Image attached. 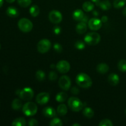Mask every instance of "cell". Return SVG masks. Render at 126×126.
I'll list each match as a JSON object with an SVG mask.
<instances>
[{"instance_id":"obj_1","label":"cell","mask_w":126,"mask_h":126,"mask_svg":"<svg viewBox=\"0 0 126 126\" xmlns=\"http://www.w3.org/2000/svg\"><path fill=\"white\" fill-rule=\"evenodd\" d=\"M76 82L79 87L84 89L89 88L92 85V79L88 75L84 73H81L77 75Z\"/></svg>"},{"instance_id":"obj_2","label":"cell","mask_w":126,"mask_h":126,"mask_svg":"<svg viewBox=\"0 0 126 126\" xmlns=\"http://www.w3.org/2000/svg\"><path fill=\"white\" fill-rule=\"evenodd\" d=\"M68 105L69 108L75 112L80 111L84 107V104L81 100L75 97H71L69 98Z\"/></svg>"},{"instance_id":"obj_3","label":"cell","mask_w":126,"mask_h":126,"mask_svg":"<svg viewBox=\"0 0 126 126\" xmlns=\"http://www.w3.org/2000/svg\"><path fill=\"white\" fill-rule=\"evenodd\" d=\"M38 111V107L34 102H28L22 107V111L27 116H33L35 115Z\"/></svg>"},{"instance_id":"obj_4","label":"cell","mask_w":126,"mask_h":126,"mask_svg":"<svg viewBox=\"0 0 126 126\" xmlns=\"http://www.w3.org/2000/svg\"><path fill=\"white\" fill-rule=\"evenodd\" d=\"M18 27L23 33H28L33 29V25L32 21L27 18H22L18 22Z\"/></svg>"},{"instance_id":"obj_5","label":"cell","mask_w":126,"mask_h":126,"mask_svg":"<svg viewBox=\"0 0 126 126\" xmlns=\"http://www.w3.org/2000/svg\"><path fill=\"white\" fill-rule=\"evenodd\" d=\"M100 40V35L96 32H91L87 33L84 38L85 43L91 46H95L98 44Z\"/></svg>"},{"instance_id":"obj_6","label":"cell","mask_w":126,"mask_h":126,"mask_svg":"<svg viewBox=\"0 0 126 126\" xmlns=\"http://www.w3.org/2000/svg\"><path fill=\"white\" fill-rule=\"evenodd\" d=\"M51 46V43L49 39H43L38 42L37 44V49L41 54H45L50 50Z\"/></svg>"},{"instance_id":"obj_7","label":"cell","mask_w":126,"mask_h":126,"mask_svg":"<svg viewBox=\"0 0 126 126\" xmlns=\"http://www.w3.org/2000/svg\"><path fill=\"white\" fill-rule=\"evenodd\" d=\"M18 95L21 99L25 101H29L33 98L34 96V91L30 87H25L22 90H20Z\"/></svg>"},{"instance_id":"obj_8","label":"cell","mask_w":126,"mask_h":126,"mask_svg":"<svg viewBox=\"0 0 126 126\" xmlns=\"http://www.w3.org/2000/svg\"><path fill=\"white\" fill-rule=\"evenodd\" d=\"M59 87L62 89L64 90V91H68L70 88L71 85V81L70 77H68L66 75L62 76L59 78Z\"/></svg>"},{"instance_id":"obj_9","label":"cell","mask_w":126,"mask_h":126,"mask_svg":"<svg viewBox=\"0 0 126 126\" xmlns=\"http://www.w3.org/2000/svg\"><path fill=\"white\" fill-rule=\"evenodd\" d=\"M49 18L52 23L58 24L62 22L63 17L60 11H57V10H53V11H50L49 13Z\"/></svg>"},{"instance_id":"obj_10","label":"cell","mask_w":126,"mask_h":126,"mask_svg":"<svg viewBox=\"0 0 126 126\" xmlns=\"http://www.w3.org/2000/svg\"><path fill=\"white\" fill-rule=\"evenodd\" d=\"M56 68L60 73H66L70 70V64L66 60H60L57 63Z\"/></svg>"},{"instance_id":"obj_11","label":"cell","mask_w":126,"mask_h":126,"mask_svg":"<svg viewBox=\"0 0 126 126\" xmlns=\"http://www.w3.org/2000/svg\"><path fill=\"white\" fill-rule=\"evenodd\" d=\"M102 26V22L99 18H92L88 21V27L91 30L94 31L98 30L101 28Z\"/></svg>"},{"instance_id":"obj_12","label":"cell","mask_w":126,"mask_h":126,"mask_svg":"<svg viewBox=\"0 0 126 126\" xmlns=\"http://www.w3.org/2000/svg\"><path fill=\"white\" fill-rule=\"evenodd\" d=\"M50 99V96H49V93L47 92H41L38 95L36 96V101L39 105H45L49 102Z\"/></svg>"},{"instance_id":"obj_13","label":"cell","mask_w":126,"mask_h":126,"mask_svg":"<svg viewBox=\"0 0 126 126\" xmlns=\"http://www.w3.org/2000/svg\"><path fill=\"white\" fill-rule=\"evenodd\" d=\"M43 114L46 118H52L56 116V111L51 107H46L43 110Z\"/></svg>"},{"instance_id":"obj_14","label":"cell","mask_w":126,"mask_h":126,"mask_svg":"<svg viewBox=\"0 0 126 126\" xmlns=\"http://www.w3.org/2000/svg\"><path fill=\"white\" fill-rule=\"evenodd\" d=\"M108 81L110 84L111 85V86H116L119 82V76L115 73L110 74L108 77Z\"/></svg>"},{"instance_id":"obj_15","label":"cell","mask_w":126,"mask_h":126,"mask_svg":"<svg viewBox=\"0 0 126 126\" xmlns=\"http://www.w3.org/2000/svg\"><path fill=\"white\" fill-rule=\"evenodd\" d=\"M6 14L9 17H11V18H16L19 16V11L16 7L11 6L7 9Z\"/></svg>"},{"instance_id":"obj_16","label":"cell","mask_w":126,"mask_h":126,"mask_svg":"<svg viewBox=\"0 0 126 126\" xmlns=\"http://www.w3.org/2000/svg\"><path fill=\"white\" fill-rule=\"evenodd\" d=\"M87 25L86 24V23L85 22H82L78 23L77 24L76 27V31L78 34H84V33H86V32L87 31Z\"/></svg>"},{"instance_id":"obj_17","label":"cell","mask_w":126,"mask_h":126,"mask_svg":"<svg viewBox=\"0 0 126 126\" xmlns=\"http://www.w3.org/2000/svg\"><path fill=\"white\" fill-rule=\"evenodd\" d=\"M84 16V14L81 9H76L73 12V18L76 21H81Z\"/></svg>"},{"instance_id":"obj_18","label":"cell","mask_w":126,"mask_h":126,"mask_svg":"<svg viewBox=\"0 0 126 126\" xmlns=\"http://www.w3.org/2000/svg\"><path fill=\"white\" fill-rule=\"evenodd\" d=\"M109 70V66L107 64L102 63L97 65V71L100 74H105Z\"/></svg>"},{"instance_id":"obj_19","label":"cell","mask_w":126,"mask_h":126,"mask_svg":"<svg viewBox=\"0 0 126 126\" xmlns=\"http://www.w3.org/2000/svg\"><path fill=\"white\" fill-rule=\"evenodd\" d=\"M97 5H98L101 9L103 11H108L111 7V4L108 0H104L103 1H100Z\"/></svg>"},{"instance_id":"obj_20","label":"cell","mask_w":126,"mask_h":126,"mask_svg":"<svg viewBox=\"0 0 126 126\" xmlns=\"http://www.w3.org/2000/svg\"><path fill=\"white\" fill-rule=\"evenodd\" d=\"M57 114L60 116H63L67 113L68 108L65 104H60L57 108Z\"/></svg>"},{"instance_id":"obj_21","label":"cell","mask_w":126,"mask_h":126,"mask_svg":"<svg viewBox=\"0 0 126 126\" xmlns=\"http://www.w3.org/2000/svg\"><path fill=\"white\" fill-rule=\"evenodd\" d=\"M94 8V4H93V2H91V1H86L82 4V9L86 12L93 11Z\"/></svg>"},{"instance_id":"obj_22","label":"cell","mask_w":126,"mask_h":126,"mask_svg":"<svg viewBox=\"0 0 126 126\" xmlns=\"http://www.w3.org/2000/svg\"><path fill=\"white\" fill-rule=\"evenodd\" d=\"M27 125V123L24 118H18L14 119L12 123V126H25Z\"/></svg>"},{"instance_id":"obj_23","label":"cell","mask_w":126,"mask_h":126,"mask_svg":"<svg viewBox=\"0 0 126 126\" xmlns=\"http://www.w3.org/2000/svg\"><path fill=\"white\" fill-rule=\"evenodd\" d=\"M29 12L32 17H36L39 14L40 9H39V7L37 5H33V6H32L30 7V9L29 10Z\"/></svg>"},{"instance_id":"obj_24","label":"cell","mask_w":126,"mask_h":126,"mask_svg":"<svg viewBox=\"0 0 126 126\" xmlns=\"http://www.w3.org/2000/svg\"><path fill=\"white\" fill-rule=\"evenodd\" d=\"M82 114H84L86 118H92L94 115V111L92 108H89V107H86L84 109L83 111H82Z\"/></svg>"},{"instance_id":"obj_25","label":"cell","mask_w":126,"mask_h":126,"mask_svg":"<svg viewBox=\"0 0 126 126\" xmlns=\"http://www.w3.org/2000/svg\"><path fill=\"white\" fill-rule=\"evenodd\" d=\"M68 95L65 92H61L60 93L56 95V100L58 102H60V103H63V102H65L67 99Z\"/></svg>"},{"instance_id":"obj_26","label":"cell","mask_w":126,"mask_h":126,"mask_svg":"<svg viewBox=\"0 0 126 126\" xmlns=\"http://www.w3.org/2000/svg\"><path fill=\"white\" fill-rule=\"evenodd\" d=\"M22 107V102L20 99L16 98L12 102V108L15 110H18Z\"/></svg>"},{"instance_id":"obj_27","label":"cell","mask_w":126,"mask_h":126,"mask_svg":"<svg viewBox=\"0 0 126 126\" xmlns=\"http://www.w3.org/2000/svg\"><path fill=\"white\" fill-rule=\"evenodd\" d=\"M126 0H114L113 2V6L116 9L122 8L125 6Z\"/></svg>"},{"instance_id":"obj_28","label":"cell","mask_w":126,"mask_h":126,"mask_svg":"<svg viewBox=\"0 0 126 126\" xmlns=\"http://www.w3.org/2000/svg\"><path fill=\"white\" fill-rule=\"evenodd\" d=\"M36 78L39 81H43L45 79L46 75L44 72L42 70H38L36 73Z\"/></svg>"},{"instance_id":"obj_29","label":"cell","mask_w":126,"mask_h":126,"mask_svg":"<svg viewBox=\"0 0 126 126\" xmlns=\"http://www.w3.org/2000/svg\"><path fill=\"white\" fill-rule=\"evenodd\" d=\"M50 126H62L63 125V123L61 119L58 118H54L51 120L49 123Z\"/></svg>"},{"instance_id":"obj_30","label":"cell","mask_w":126,"mask_h":126,"mask_svg":"<svg viewBox=\"0 0 126 126\" xmlns=\"http://www.w3.org/2000/svg\"><path fill=\"white\" fill-rule=\"evenodd\" d=\"M118 67L122 72H126V60H121L118 63Z\"/></svg>"},{"instance_id":"obj_31","label":"cell","mask_w":126,"mask_h":126,"mask_svg":"<svg viewBox=\"0 0 126 126\" xmlns=\"http://www.w3.org/2000/svg\"><path fill=\"white\" fill-rule=\"evenodd\" d=\"M32 0H17L18 4L23 7H27L32 4Z\"/></svg>"},{"instance_id":"obj_32","label":"cell","mask_w":126,"mask_h":126,"mask_svg":"<svg viewBox=\"0 0 126 126\" xmlns=\"http://www.w3.org/2000/svg\"><path fill=\"white\" fill-rule=\"evenodd\" d=\"M75 47L77 49H79V50H82L85 48L86 47V45H85V43L82 41H77L75 43Z\"/></svg>"},{"instance_id":"obj_33","label":"cell","mask_w":126,"mask_h":126,"mask_svg":"<svg viewBox=\"0 0 126 126\" xmlns=\"http://www.w3.org/2000/svg\"><path fill=\"white\" fill-rule=\"evenodd\" d=\"M113 124L111 121L108 119H105L101 121L99 123V126H113Z\"/></svg>"},{"instance_id":"obj_34","label":"cell","mask_w":126,"mask_h":126,"mask_svg":"<svg viewBox=\"0 0 126 126\" xmlns=\"http://www.w3.org/2000/svg\"><path fill=\"white\" fill-rule=\"evenodd\" d=\"M49 79L50 81H55L57 79V74L55 71H50L49 74Z\"/></svg>"},{"instance_id":"obj_35","label":"cell","mask_w":126,"mask_h":126,"mask_svg":"<svg viewBox=\"0 0 126 126\" xmlns=\"http://www.w3.org/2000/svg\"><path fill=\"white\" fill-rule=\"evenodd\" d=\"M54 49L58 53H60L62 52V51L63 50V48L62 46L60 45L59 43H55L54 45Z\"/></svg>"},{"instance_id":"obj_36","label":"cell","mask_w":126,"mask_h":126,"mask_svg":"<svg viewBox=\"0 0 126 126\" xmlns=\"http://www.w3.org/2000/svg\"><path fill=\"white\" fill-rule=\"evenodd\" d=\"M28 126H38V122L36 119H30L29 121H28Z\"/></svg>"},{"instance_id":"obj_37","label":"cell","mask_w":126,"mask_h":126,"mask_svg":"<svg viewBox=\"0 0 126 126\" xmlns=\"http://www.w3.org/2000/svg\"><path fill=\"white\" fill-rule=\"evenodd\" d=\"M53 32H54V33H55V34H57V35H58V34H60V33H61V32H62L61 28H60V27L56 26V27H54V29H53Z\"/></svg>"},{"instance_id":"obj_38","label":"cell","mask_w":126,"mask_h":126,"mask_svg":"<svg viewBox=\"0 0 126 126\" xmlns=\"http://www.w3.org/2000/svg\"><path fill=\"white\" fill-rule=\"evenodd\" d=\"M71 93L73 94L77 95L79 93V89L77 87H76V86H74L73 87H72V88H71Z\"/></svg>"},{"instance_id":"obj_39","label":"cell","mask_w":126,"mask_h":126,"mask_svg":"<svg viewBox=\"0 0 126 126\" xmlns=\"http://www.w3.org/2000/svg\"><path fill=\"white\" fill-rule=\"evenodd\" d=\"M101 20H102V23H106L108 20V17L107 16H103L101 18Z\"/></svg>"},{"instance_id":"obj_40","label":"cell","mask_w":126,"mask_h":126,"mask_svg":"<svg viewBox=\"0 0 126 126\" xmlns=\"http://www.w3.org/2000/svg\"><path fill=\"white\" fill-rule=\"evenodd\" d=\"M123 14L124 15V16H126V7L123 9Z\"/></svg>"},{"instance_id":"obj_41","label":"cell","mask_w":126,"mask_h":126,"mask_svg":"<svg viewBox=\"0 0 126 126\" xmlns=\"http://www.w3.org/2000/svg\"><path fill=\"white\" fill-rule=\"evenodd\" d=\"M91 1H92V2L96 3V4H97L100 2V0H91Z\"/></svg>"},{"instance_id":"obj_42","label":"cell","mask_w":126,"mask_h":126,"mask_svg":"<svg viewBox=\"0 0 126 126\" xmlns=\"http://www.w3.org/2000/svg\"><path fill=\"white\" fill-rule=\"evenodd\" d=\"M6 1H7V2H9V3H12V2H14L15 1V0H6Z\"/></svg>"},{"instance_id":"obj_43","label":"cell","mask_w":126,"mask_h":126,"mask_svg":"<svg viewBox=\"0 0 126 126\" xmlns=\"http://www.w3.org/2000/svg\"><path fill=\"white\" fill-rule=\"evenodd\" d=\"M3 2H4V0H0V8L2 7V4H3Z\"/></svg>"},{"instance_id":"obj_44","label":"cell","mask_w":126,"mask_h":126,"mask_svg":"<svg viewBox=\"0 0 126 126\" xmlns=\"http://www.w3.org/2000/svg\"><path fill=\"white\" fill-rule=\"evenodd\" d=\"M72 126H81V124H78V123H76V124H73Z\"/></svg>"},{"instance_id":"obj_45","label":"cell","mask_w":126,"mask_h":126,"mask_svg":"<svg viewBox=\"0 0 126 126\" xmlns=\"http://www.w3.org/2000/svg\"><path fill=\"white\" fill-rule=\"evenodd\" d=\"M93 13H94V15H96V16H98V14H97V11H94Z\"/></svg>"},{"instance_id":"obj_46","label":"cell","mask_w":126,"mask_h":126,"mask_svg":"<svg viewBox=\"0 0 126 126\" xmlns=\"http://www.w3.org/2000/svg\"><path fill=\"white\" fill-rule=\"evenodd\" d=\"M125 112H126V111H125Z\"/></svg>"},{"instance_id":"obj_47","label":"cell","mask_w":126,"mask_h":126,"mask_svg":"<svg viewBox=\"0 0 126 126\" xmlns=\"http://www.w3.org/2000/svg\"><path fill=\"white\" fill-rule=\"evenodd\" d=\"M0 49H1V45H0Z\"/></svg>"}]
</instances>
